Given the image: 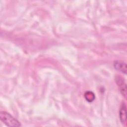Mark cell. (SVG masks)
I'll return each mask as SVG.
<instances>
[{"label": "cell", "mask_w": 127, "mask_h": 127, "mask_svg": "<svg viewBox=\"0 0 127 127\" xmlns=\"http://www.w3.org/2000/svg\"><path fill=\"white\" fill-rule=\"evenodd\" d=\"M1 121L7 126L9 127H19L20 126V123L5 112H1L0 113Z\"/></svg>", "instance_id": "1"}, {"label": "cell", "mask_w": 127, "mask_h": 127, "mask_svg": "<svg viewBox=\"0 0 127 127\" xmlns=\"http://www.w3.org/2000/svg\"><path fill=\"white\" fill-rule=\"evenodd\" d=\"M116 82L119 86L120 90L122 93V94L126 97L127 92H126V85L125 82H124V79L120 76H118L116 77Z\"/></svg>", "instance_id": "2"}, {"label": "cell", "mask_w": 127, "mask_h": 127, "mask_svg": "<svg viewBox=\"0 0 127 127\" xmlns=\"http://www.w3.org/2000/svg\"><path fill=\"white\" fill-rule=\"evenodd\" d=\"M114 67L116 69L126 73L127 72V65L125 63L121 62H116L114 63Z\"/></svg>", "instance_id": "3"}, {"label": "cell", "mask_w": 127, "mask_h": 127, "mask_svg": "<svg viewBox=\"0 0 127 127\" xmlns=\"http://www.w3.org/2000/svg\"><path fill=\"white\" fill-rule=\"evenodd\" d=\"M126 106L125 104L123 103L120 111V118L122 124L126 121Z\"/></svg>", "instance_id": "4"}, {"label": "cell", "mask_w": 127, "mask_h": 127, "mask_svg": "<svg viewBox=\"0 0 127 127\" xmlns=\"http://www.w3.org/2000/svg\"><path fill=\"white\" fill-rule=\"evenodd\" d=\"M85 97L87 101H88L89 102H91L93 100H94L95 96H94V94L92 92L88 91L85 93Z\"/></svg>", "instance_id": "5"}]
</instances>
